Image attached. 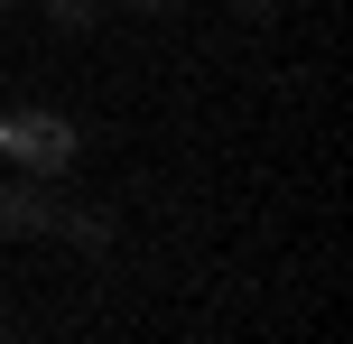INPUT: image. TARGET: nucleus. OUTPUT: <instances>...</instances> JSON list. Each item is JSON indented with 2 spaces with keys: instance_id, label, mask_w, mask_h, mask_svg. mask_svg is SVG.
I'll return each mask as SVG.
<instances>
[{
  "instance_id": "obj_1",
  "label": "nucleus",
  "mask_w": 353,
  "mask_h": 344,
  "mask_svg": "<svg viewBox=\"0 0 353 344\" xmlns=\"http://www.w3.org/2000/svg\"><path fill=\"white\" fill-rule=\"evenodd\" d=\"M28 233L103 242V223H84L74 205H56V186H47V177H0V242H28Z\"/></svg>"
},
{
  "instance_id": "obj_2",
  "label": "nucleus",
  "mask_w": 353,
  "mask_h": 344,
  "mask_svg": "<svg viewBox=\"0 0 353 344\" xmlns=\"http://www.w3.org/2000/svg\"><path fill=\"white\" fill-rule=\"evenodd\" d=\"M0 149H10L19 168H37V177H56V168H74V130L56 121V112H0Z\"/></svg>"
},
{
  "instance_id": "obj_3",
  "label": "nucleus",
  "mask_w": 353,
  "mask_h": 344,
  "mask_svg": "<svg viewBox=\"0 0 353 344\" xmlns=\"http://www.w3.org/2000/svg\"><path fill=\"white\" fill-rule=\"evenodd\" d=\"M47 19H56V28H93V19H103V0H47Z\"/></svg>"
},
{
  "instance_id": "obj_4",
  "label": "nucleus",
  "mask_w": 353,
  "mask_h": 344,
  "mask_svg": "<svg viewBox=\"0 0 353 344\" xmlns=\"http://www.w3.org/2000/svg\"><path fill=\"white\" fill-rule=\"evenodd\" d=\"M223 10H232V19H251V28H261V19H279L288 0H223Z\"/></svg>"
},
{
  "instance_id": "obj_5",
  "label": "nucleus",
  "mask_w": 353,
  "mask_h": 344,
  "mask_svg": "<svg viewBox=\"0 0 353 344\" xmlns=\"http://www.w3.org/2000/svg\"><path fill=\"white\" fill-rule=\"evenodd\" d=\"M103 10H140V19H176L186 0H103Z\"/></svg>"
}]
</instances>
